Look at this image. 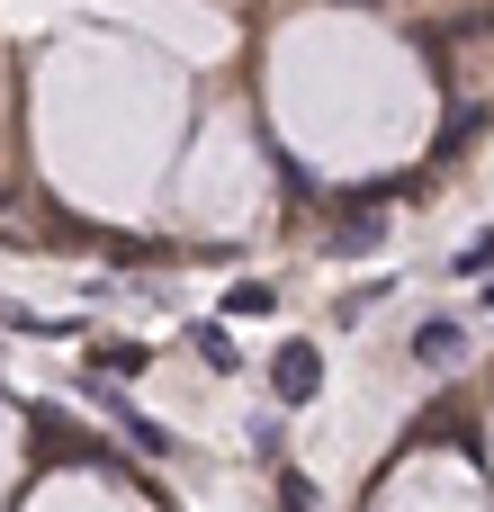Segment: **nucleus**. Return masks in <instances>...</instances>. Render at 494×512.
Listing matches in <instances>:
<instances>
[{
  "mask_svg": "<svg viewBox=\"0 0 494 512\" xmlns=\"http://www.w3.org/2000/svg\"><path fill=\"white\" fill-rule=\"evenodd\" d=\"M279 512H315V486H306L297 468H279Z\"/></svg>",
  "mask_w": 494,
  "mask_h": 512,
  "instance_id": "nucleus-8",
  "label": "nucleus"
},
{
  "mask_svg": "<svg viewBox=\"0 0 494 512\" xmlns=\"http://www.w3.org/2000/svg\"><path fill=\"white\" fill-rule=\"evenodd\" d=\"M414 360H423V369H459V360H468V324H459V315H423V324H414Z\"/></svg>",
  "mask_w": 494,
  "mask_h": 512,
  "instance_id": "nucleus-2",
  "label": "nucleus"
},
{
  "mask_svg": "<svg viewBox=\"0 0 494 512\" xmlns=\"http://www.w3.org/2000/svg\"><path fill=\"white\" fill-rule=\"evenodd\" d=\"M225 315H279V288H261V279L252 288H225Z\"/></svg>",
  "mask_w": 494,
  "mask_h": 512,
  "instance_id": "nucleus-7",
  "label": "nucleus"
},
{
  "mask_svg": "<svg viewBox=\"0 0 494 512\" xmlns=\"http://www.w3.org/2000/svg\"><path fill=\"white\" fill-rule=\"evenodd\" d=\"M486 315H494V288H486Z\"/></svg>",
  "mask_w": 494,
  "mask_h": 512,
  "instance_id": "nucleus-11",
  "label": "nucleus"
},
{
  "mask_svg": "<svg viewBox=\"0 0 494 512\" xmlns=\"http://www.w3.org/2000/svg\"><path fill=\"white\" fill-rule=\"evenodd\" d=\"M459 270H468V279H477V270H494V234H477V243L459 252Z\"/></svg>",
  "mask_w": 494,
  "mask_h": 512,
  "instance_id": "nucleus-10",
  "label": "nucleus"
},
{
  "mask_svg": "<svg viewBox=\"0 0 494 512\" xmlns=\"http://www.w3.org/2000/svg\"><path fill=\"white\" fill-rule=\"evenodd\" d=\"M117 432H126V441H135V450H144V459H180V441H171V432H162V423H153V414H135V405H126V414H117Z\"/></svg>",
  "mask_w": 494,
  "mask_h": 512,
  "instance_id": "nucleus-5",
  "label": "nucleus"
},
{
  "mask_svg": "<svg viewBox=\"0 0 494 512\" xmlns=\"http://www.w3.org/2000/svg\"><path fill=\"white\" fill-rule=\"evenodd\" d=\"M387 288H396V279H369V288H351V297H342V324H360V315H369V306H378Z\"/></svg>",
  "mask_w": 494,
  "mask_h": 512,
  "instance_id": "nucleus-9",
  "label": "nucleus"
},
{
  "mask_svg": "<svg viewBox=\"0 0 494 512\" xmlns=\"http://www.w3.org/2000/svg\"><path fill=\"white\" fill-rule=\"evenodd\" d=\"M90 360H99L108 378H144V369H153V351H144V342H90Z\"/></svg>",
  "mask_w": 494,
  "mask_h": 512,
  "instance_id": "nucleus-6",
  "label": "nucleus"
},
{
  "mask_svg": "<svg viewBox=\"0 0 494 512\" xmlns=\"http://www.w3.org/2000/svg\"><path fill=\"white\" fill-rule=\"evenodd\" d=\"M270 396L279 405H315L324 396V351L315 342H279L270 351Z\"/></svg>",
  "mask_w": 494,
  "mask_h": 512,
  "instance_id": "nucleus-1",
  "label": "nucleus"
},
{
  "mask_svg": "<svg viewBox=\"0 0 494 512\" xmlns=\"http://www.w3.org/2000/svg\"><path fill=\"white\" fill-rule=\"evenodd\" d=\"M189 342H198V360H207L216 378H234V369H243V351H234V333H225V324H189Z\"/></svg>",
  "mask_w": 494,
  "mask_h": 512,
  "instance_id": "nucleus-4",
  "label": "nucleus"
},
{
  "mask_svg": "<svg viewBox=\"0 0 494 512\" xmlns=\"http://www.w3.org/2000/svg\"><path fill=\"white\" fill-rule=\"evenodd\" d=\"M378 234H387V216L360 198V207H351V225H333V234H324V252H342V261H351V252H369Z\"/></svg>",
  "mask_w": 494,
  "mask_h": 512,
  "instance_id": "nucleus-3",
  "label": "nucleus"
}]
</instances>
